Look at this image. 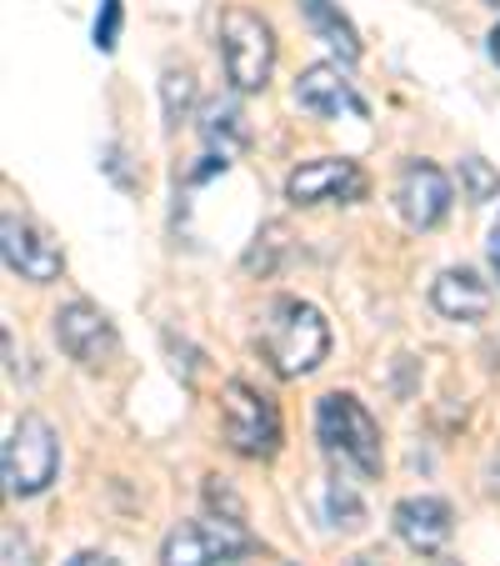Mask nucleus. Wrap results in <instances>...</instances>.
Segmentation results:
<instances>
[{
  "label": "nucleus",
  "mask_w": 500,
  "mask_h": 566,
  "mask_svg": "<svg viewBox=\"0 0 500 566\" xmlns=\"http://www.w3.org/2000/svg\"><path fill=\"white\" fill-rule=\"evenodd\" d=\"M221 437L235 457L245 461H270L280 451V411L266 391L251 381H225L221 386Z\"/></svg>",
  "instance_id": "obj_4"
},
{
  "label": "nucleus",
  "mask_w": 500,
  "mask_h": 566,
  "mask_svg": "<svg viewBox=\"0 0 500 566\" xmlns=\"http://www.w3.org/2000/svg\"><path fill=\"white\" fill-rule=\"evenodd\" d=\"M490 55H496V65H500V25L490 31Z\"/></svg>",
  "instance_id": "obj_24"
},
{
  "label": "nucleus",
  "mask_w": 500,
  "mask_h": 566,
  "mask_svg": "<svg viewBox=\"0 0 500 566\" xmlns=\"http://www.w3.org/2000/svg\"><path fill=\"white\" fill-rule=\"evenodd\" d=\"M326 506H330V522L345 526V532H351V526H361V516H365V512H361V496H355L351 481H330Z\"/></svg>",
  "instance_id": "obj_18"
},
{
  "label": "nucleus",
  "mask_w": 500,
  "mask_h": 566,
  "mask_svg": "<svg viewBox=\"0 0 500 566\" xmlns=\"http://www.w3.org/2000/svg\"><path fill=\"white\" fill-rule=\"evenodd\" d=\"M316 437L330 457L341 461V467H351L361 481L381 476V467H385L381 427H375V417L355 401L351 391H330V396L316 401Z\"/></svg>",
  "instance_id": "obj_2"
},
{
  "label": "nucleus",
  "mask_w": 500,
  "mask_h": 566,
  "mask_svg": "<svg viewBox=\"0 0 500 566\" xmlns=\"http://www.w3.org/2000/svg\"><path fill=\"white\" fill-rule=\"evenodd\" d=\"M215 41H221L225 81H231L241 96H251V91H266L270 71H276V35H270V25L260 21L256 11H245V6H231V11H221Z\"/></svg>",
  "instance_id": "obj_3"
},
{
  "label": "nucleus",
  "mask_w": 500,
  "mask_h": 566,
  "mask_svg": "<svg viewBox=\"0 0 500 566\" xmlns=\"http://www.w3.org/2000/svg\"><path fill=\"white\" fill-rule=\"evenodd\" d=\"M260 352H266L270 371L280 381H300L310 376L330 352V326L310 301L300 296H280L266 311V326H260Z\"/></svg>",
  "instance_id": "obj_1"
},
{
  "label": "nucleus",
  "mask_w": 500,
  "mask_h": 566,
  "mask_svg": "<svg viewBox=\"0 0 500 566\" xmlns=\"http://www.w3.org/2000/svg\"><path fill=\"white\" fill-rule=\"evenodd\" d=\"M6 566H31L25 562V542L15 532H6Z\"/></svg>",
  "instance_id": "obj_21"
},
{
  "label": "nucleus",
  "mask_w": 500,
  "mask_h": 566,
  "mask_svg": "<svg viewBox=\"0 0 500 566\" xmlns=\"http://www.w3.org/2000/svg\"><path fill=\"white\" fill-rule=\"evenodd\" d=\"M160 96H166V120H171V126H181L185 111L195 106V75L191 71H166Z\"/></svg>",
  "instance_id": "obj_16"
},
{
  "label": "nucleus",
  "mask_w": 500,
  "mask_h": 566,
  "mask_svg": "<svg viewBox=\"0 0 500 566\" xmlns=\"http://www.w3.org/2000/svg\"><path fill=\"white\" fill-rule=\"evenodd\" d=\"M0 467H6V492L11 496H41L55 481V471H61V441H55L51 421L25 411L11 427Z\"/></svg>",
  "instance_id": "obj_5"
},
{
  "label": "nucleus",
  "mask_w": 500,
  "mask_h": 566,
  "mask_svg": "<svg viewBox=\"0 0 500 566\" xmlns=\"http://www.w3.org/2000/svg\"><path fill=\"white\" fill-rule=\"evenodd\" d=\"M201 136L211 146V156L221 160H235L245 146H251V126H245V111L235 101H211L201 111Z\"/></svg>",
  "instance_id": "obj_14"
},
{
  "label": "nucleus",
  "mask_w": 500,
  "mask_h": 566,
  "mask_svg": "<svg viewBox=\"0 0 500 566\" xmlns=\"http://www.w3.org/2000/svg\"><path fill=\"white\" fill-rule=\"evenodd\" d=\"M490 6H500V0H490Z\"/></svg>",
  "instance_id": "obj_27"
},
{
  "label": "nucleus",
  "mask_w": 500,
  "mask_h": 566,
  "mask_svg": "<svg viewBox=\"0 0 500 566\" xmlns=\"http://www.w3.org/2000/svg\"><path fill=\"white\" fill-rule=\"evenodd\" d=\"M120 25H126V11H120V0H100L96 31H91L96 51H116V45H120Z\"/></svg>",
  "instance_id": "obj_20"
},
{
  "label": "nucleus",
  "mask_w": 500,
  "mask_h": 566,
  "mask_svg": "<svg viewBox=\"0 0 500 566\" xmlns=\"http://www.w3.org/2000/svg\"><path fill=\"white\" fill-rule=\"evenodd\" d=\"M251 552H256V536L245 532V522L201 516V522L175 526L160 542V566H231Z\"/></svg>",
  "instance_id": "obj_6"
},
{
  "label": "nucleus",
  "mask_w": 500,
  "mask_h": 566,
  "mask_svg": "<svg viewBox=\"0 0 500 566\" xmlns=\"http://www.w3.org/2000/svg\"><path fill=\"white\" fill-rule=\"evenodd\" d=\"M351 566H381V562H375V556H355Z\"/></svg>",
  "instance_id": "obj_25"
},
{
  "label": "nucleus",
  "mask_w": 500,
  "mask_h": 566,
  "mask_svg": "<svg viewBox=\"0 0 500 566\" xmlns=\"http://www.w3.org/2000/svg\"><path fill=\"white\" fill-rule=\"evenodd\" d=\"M205 506H211V516L245 522V506H241V496H235V486L225 476H205Z\"/></svg>",
  "instance_id": "obj_19"
},
{
  "label": "nucleus",
  "mask_w": 500,
  "mask_h": 566,
  "mask_svg": "<svg viewBox=\"0 0 500 566\" xmlns=\"http://www.w3.org/2000/svg\"><path fill=\"white\" fill-rule=\"evenodd\" d=\"M55 342L61 352L71 356L75 366H86V371H100V366L116 361L120 352V336L110 326V316L91 301H71V306L55 311Z\"/></svg>",
  "instance_id": "obj_7"
},
{
  "label": "nucleus",
  "mask_w": 500,
  "mask_h": 566,
  "mask_svg": "<svg viewBox=\"0 0 500 566\" xmlns=\"http://www.w3.org/2000/svg\"><path fill=\"white\" fill-rule=\"evenodd\" d=\"M490 271H496V281H500V216H496V226H490Z\"/></svg>",
  "instance_id": "obj_23"
},
{
  "label": "nucleus",
  "mask_w": 500,
  "mask_h": 566,
  "mask_svg": "<svg viewBox=\"0 0 500 566\" xmlns=\"http://www.w3.org/2000/svg\"><path fill=\"white\" fill-rule=\"evenodd\" d=\"M391 526L411 552L440 556V546H446L450 532H456V512H450V502H440V496H405V502L391 512Z\"/></svg>",
  "instance_id": "obj_12"
},
{
  "label": "nucleus",
  "mask_w": 500,
  "mask_h": 566,
  "mask_svg": "<svg viewBox=\"0 0 500 566\" xmlns=\"http://www.w3.org/2000/svg\"><path fill=\"white\" fill-rule=\"evenodd\" d=\"M300 15H306V25L316 31V41H326L341 61H361V35L336 11V0H300Z\"/></svg>",
  "instance_id": "obj_15"
},
{
  "label": "nucleus",
  "mask_w": 500,
  "mask_h": 566,
  "mask_svg": "<svg viewBox=\"0 0 500 566\" xmlns=\"http://www.w3.org/2000/svg\"><path fill=\"white\" fill-rule=\"evenodd\" d=\"M430 306L446 321H486L490 316V286L470 266H450L430 286Z\"/></svg>",
  "instance_id": "obj_13"
},
{
  "label": "nucleus",
  "mask_w": 500,
  "mask_h": 566,
  "mask_svg": "<svg viewBox=\"0 0 500 566\" xmlns=\"http://www.w3.org/2000/svg\"><path fill=\"white\" fill-rule=\"evenodd\" d=\"M460 186H466V201H490V196L500 191V171L490 166V160H480V156H466L460 160Z\"/></svg>",
  "instance_id": "obj_17"
},
{
  "label": "nucleus",
  "mask_w": 500,
  "mask_h": 566,
  "mask_svg": "<svg viewBox=\"0 0 500 566\" xmlns=\"http://www.w3.org/2000/svg\"><path fill=\"white\" fill-rule=\"evenodd\" d=\"M395 206H401L411 231H430L450 211V176L430 160H405L401 181H395Z\"/></svg>",
  "instance_id": "obj_10"
},
{
  "label": "nucleus",
  "mask_w": 500,
  "mask_h": 566,
  "mask_svg": "<svg viewBox=\"0 0 500 566\" xmlns=\"http://www.w3.org/2000/svg\"><path fill=\"white\" fill-rule=\"evenodd\" d=\"M65 566H116V562H110L106 552H75V556H71V562H65Z\"/></svg>",
  "instance_id": "obj_22"
},
{
  "label": "nucleus",
  "mask_w": 500,
  "mask_h": 566,
  "mask_svg": "<svg viewBox=\"0 0 500 566\" xmlns=\"http://www.w3.org/2000/svg\"><path fill=\"white\" fill-rule=\"evenodd\" d=\"M430 566H460V562H450V556H436V562H430Z\"/></svg>",
  "instance_id": "obj_26"
},
{
  "label": "nucleus",
  "mask_w": 500,
  "mask_h": 566,
  "mask_svg": "<svg viewBox=\"0 0 500 566\" xmlns=\"http://www.w3.org/2000/svg\"><path fill=\"white\" fill-rule=\"evenodd\" d=\"M296 101L300 111H310V116L320 120H336V116H371V106H365L361 96H355V86L345 81V71L336 61H320V65H306L296 81Z\"/></svg>",
  "instance_id": "obj_11"
},
{
  "label": "nucleus",
  "mask_w": 500,
  "mask_h": 566,
  "mask_svg": "<svg viewBox=\"0 0 500 566\" xmlns=\"http://www.w3.org/2000/svg\"><path fill=\"white\" fill-rule=\"evenodd\" d=\"M0 256H6V266H11L15 276L35 281V286H45V281H55L65 271L61 247H55L35 221H25V216H15V211L0 216Z\"/></svg>",
  "instance_id": "obj_9"
},
{
  "label": "nucleus",
  "mask_w": 500,
  "mask_h": 566,
  "mask_svg": "<svg viewBox=\"0 0 500 566\" xmlns=\"http://www.w3.org/2000/svg\"><path fill=\"white\" fill-rule=\"evenodd\" d=\"M365 196V171L345 156H316L286 176V201L290 206H351Z\"/></svg>",
  "instance_id": "obj_8"
}]
</instances>
